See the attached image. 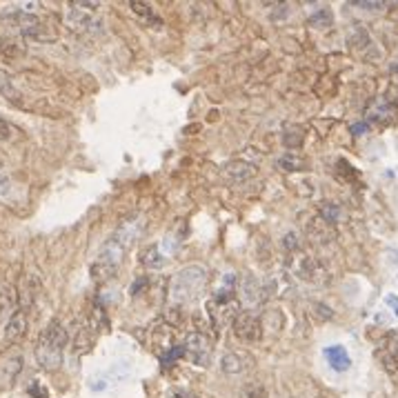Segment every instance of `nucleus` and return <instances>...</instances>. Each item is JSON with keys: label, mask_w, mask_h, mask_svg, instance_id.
I'll use <instances>...</instances> for the list:
<instances>
[{"label": "nucleus", "mask_w": 398, "mask_h": 398, "mask_svg": "<svg viewBox=\"0 0 398 398\" xmlns=\"http://www.w3.org/2000/svg\"><path fill=\"white\" fill-rule=\"evenodd\" d=\"M296 272H298L300 279H305L309 283V281H316V276L320 274V265L314 258H309L307 254H303L296 263Z\"/></svg>", "instance_id": "obj_14"}, {"label": "nucleus", "mask_w": 398, "mask_h": 398, "mask_svg": "<svg viewBox=\"0 0 398 398\" xmlns=\"http://www.w3.org/2000/svg\"><path fill=\"white\" fill-rule=\"evenodd\" d=\"M16 303H18V294H16L14 285L0 283V316H5V314L14 311Z\"/></svg>", "instance_id": "obj_13"}, {"label": "nucleus", "mask_w": 398, "mask_h": 398, "mask_svg": "<svg viewBox=\"0 0 398 398\" xmlns=\"http://www.w3.org/2000/svg\"><path fill=\"white\" fill-rule=\"evenodd\" d=\"M125 251H127V245L114 234L103 245L98 258H96V263L91 265V276H94V279L96 281H110L112 276L116 274V270L120 267V263H123Z\"/></svg>", "instance_id": "obj_4"}, {"label": "nucleus", "mask_w": 398, "mask_h": 398, "mask_svg": "<svg viewBox=\"0 0 398 398\" xmlns=\"http://www.w3.org/2000/svg\"><path fill=\"white\" fill-rule=\"evenodd\" d=\"M234 334L238 341H243L247 345L258 343L263 336V320L256 311L243 309L234 316Z\"/></svg>", "instance_id": "obj_5"}, {"label": "nucleus", "mask_w": 398, "mask_h": 398, "mask_svg": "<svg viewBox=\"0 0 398 398\" xmlns=\"http://www.w3.org/2000/svg\"><path fill=\"white\" fill-rule=\"evenodd\" d=\"M69 343V334L60 323H52L47 327L36 347V356H38V363L47 371H56L63 365V352Z\"/></svg>", "instance_id": "obj_1"}, {"label": "nucleus", "mask_w": 398, "mask_h": 398, "mask_svg": "<svg viewBox=\"0 0 398 398\" xmlns=\"http://www.w3.org/2000/svg\"><path fill=\"white\" fill-rule=\"evenodd\" d=\"M396 114V110L390 105V103H376V105H371L369 107V112H367V118L374 120V123H381V120H392Z\"/></svg>", "instance_id": "obj_16"}, {"label": "nucleus", "mask_w": 398, "mask_h": 398, "mask_svg": "<svg viewBox=\"0 0 398 398\" xmlns=\"http://www.w3.org/2000/svg\"><path fill=\"white\" fill-rule=\"evenodd\" d=\"M378 360L390 374L398 371V332H390L378 347Z\"/></svg>", "instance_id": "obj_8"}, {"label": "nucleus", "mask_w": 398, "mask_h": 398, "mask_svg": "<svg viewBox=\"0 0 398 398\" xmlns=\"http://www.w3.org/2000/svg\"><path fill=\"white\" fill-rule=\"evenodd\" d=\"M129 9L134 11V14L142 20L147 22H154V25H161V20L156 18V11L149 3H140V0H134V3H129Z\"/></svg>", "instance_id": "obj_18"}, {"label": "nucleus", "mask_w": 398, "mask_h": 398, "mask_svg": "<svg viewBox=\"0 0 398 398\" xmlns=\"http://www.w3.org/2000/svg\"><path fill=\"white\" fill-rule=\"evenodd\" d=\"M207 311H209L214 332H221L225 325H227V320L234 318L236 314H238V311H236V305H234V300H232V303H223V300H216V298L207 303Z\"/></svg>", "instance_id": "obj_9"}, {"label": "nucleus", "mask_w": 398, "mask_h": 398, "mask_svg": "<svg viewBox=\"0 0 398 398\" xmlns=\"http://www.w3.org/2000/svg\"><path fill=\"white\" fill-rule=\"evenodd\" d=\"M240 294H243V303H245L247 309L260 305L265 300V296H267V294H265L263 285L258 281H254V279H247L243 283V287H240Z\"/></svg>", "instance_id": "obj_12"}, {"label": "nucleus", "mask_w": 398, "mask_h": 398, "mask_svg": "<svg viewBox=\"0 0 398 398\" xmlns=\"http://www.w3.org/2000/svg\"><path fill=\"white\" fill-rule=\"evenodd\" d=\"M27 327H29L27 314L22 311V309H18V311L11 314L9 320H7V325H5V339H7L9 343H16V341H20V339H25Z\"/></svg>", "instance_id": "obj_10"}, {"label": "nucleus", "mask_w": 398, "mask_h": 398, "mask_svg": "<svg viewBox=\"0 0 398 398\" xmlns=\"http://www.w3.org/2000/svg\"><path fill=\"white\" fill-rule=\"evenodd\" d=\"M307 22H309V27H314V29H327L334 22V14L330 9H318L307 18Z\"/></svg>", "instance_id": "obj_19"}, {"label": "nucleus", "mask_w": 398, "mask_h": 398, "mask_svg": "<svg viewBox=\"0 0 398 398\" xmlns=\"http://www.w3.org/2000/svg\"><path fill=\"white\" fill-rule=\"evenodd\" d=\"M385 305L392 307L394 316L398 318V296H396V294H388V296H385Z\"/></svg>", "instance_id": "obj_24"}, {"label": "nucleus", "mask_w": 398, "mask_h": 398, "mask_svg": "<svg viewBox=\"0 0 398 398\" xmlns=\"http://www.w3.org/2000/svg\"><path fill=\"white\" fill-rule=\"evenodd\" d=\"M325 358H327V363L332 365V369L336 371H347L352 367V358H349L347 349L343 345H330L325 347Z\"/></svg>", "instance_id": "obj_11"}, {"label": "nucleus", "mask_w": 398, "mask_h": 398, "mask_svg": "<svg viewBox=\"0 0 398 398\" xmlns=\"http://www.w3.org/2000/svg\"><path fill=\"white\" fill-rule=\"evenodd\" d=\"M365 129H367V125H356V127H352L354 134H358V131H365Z\"/></svg>", "instance_id": "obj_29"}, {"label": "nucleus", "mask_w": 398, "mask_h": 398, "mask_svg": "<svg viewBox=\"0 0 398 398\" xmlns=\"http://www.w3.org/2000/svg\"><path fill=\"white\" fill-rule=\"evenodd\" d=\"M205 283H207V272L198 265H189V267H183L178 274H174L172 285H170V298L176 305H185L189 300L198 298V294L202 292Z\"/></svg>", "instance_id": "obj_2"}, {"label": "nucleus", "mask_w": 398, "mask_h": 398, "mask_svg": "<svg viewBox=\"0 0 398 398\" xmlns=\"http://www.w3.org/2000/svg\"><path fill=\"white\" fill-rule=\"evenodd\" d=\"M240 398H267V394H265L260 385H245L243 392H240Z\"/></svg>", "instance_id": "obj_22"}, {"label": "nucleus", "mask_w": 398, "mask_h": 398, "mask_svg": "<svg viewBox=\"0 0 398 398\" xmlns=\"http://www.w3.org/2000/svg\"><path fill=\"white\" fill-rule=\"evenodd\" d=\"M9 136H11V127H9L7 120L0 116V140H7Z\"/></svg>", "instance_id": "obj_25"}, {"label": "nucleus", "mask_w": 398, "mask_h": 398, "mask_svg": "<svg viewBox=\"0 0 398 398\" xmlns=\"http://www.w3.org/2000/svg\"><path fill=\"white\" fill-rule=\"evenodd\" d=\"M101 5L98 3H69L65 11V25L71 31H80V34H96L105 29L103 18L96 14V9Z\"/></svg>", "instance_id": "obj_3"}, {"label": "nucleus", "mask_w": 398, "mask_h": 398, "mask_svg": "<svg viewBox=\"0 0 398 398\" xmlns=\"http://www.w3.org/2000/svg\"><path fill=\"white\" fill-rule=\"evenodd\" d=\"M285 247L292 249V251H296V249H298V236H296V234H287V236H285Z\"/></svg>", "instance_id": "obj_28"}, {"label": "nucleus", "mask_w": 398, "mask_h": 398, "mask_svg": "<svg viewBox=\"0 0 398 398\" xmlns=\"http://www.w3.org/2000/svg\"><path fill=\"white\" fill-rule=\"evenodd\" d=\"M22 369V356L18 352H7L0 356V390H7L16 383Z\"/></svg>", "instance_id": "obj_7"}, {"label": "nucleus", "mask_w": 398, "mask_h": 398, "mask_svg": "<svg viewBox=\"0 0 398 398\" xmlns=\"http://www.w3.org/2000/svg\"><path fill=\"white\" fill-rule=\"evenodd\" d=\"M9 191H11V178L3 167H0V196H7Z\"/></svg>", "instance_id": "obj_23"}, {"label": "nucleus", "mask_w": 398, "mask_h": 398, "mask_svg": "<svg viewBox=\"0 0 398 398\" xmlns=\"http://www.w3.org/2000/svg\"><path fill=\"white\" fill-rule=\"evenodd\" d=\"M354 7L365 9V11H381L385 5H383V3H354Z\"/></svg>", "instance_id": "obj_26"}, {"label": "nucleus", "mask_w": 398, "mask_h": 398, "mask_svg": "<svg viewBox=\"0 0 398 398\" xmlns=\"http://www.w3.org/2000/svg\"><path fill=\"white\" fill-rule=\"evenodd\" d=\"M223 174H225V178H229V180H238V183H243V180H247V178L254 176V167L245 165V163H229V165H225Z\"/></svg>", "instance_id": "obj_15"}, {"label": "nucleus", "mask_w": 398, "mask_h": 398, "mask_svg": "<svg viewBox=\"0 0 398 398\" xmlns=\"http://www.w3.org/2000/svg\"><path fill=\"white\" fill-rule=\"evenodd\" d=\"M185 354L191 358V363H196L200 367H207L209 365V358H212V345L209 341L205 339L202 334H189L185 343Z\"/></svg>", "instance_id": "obj_6"}, {"label": "nucleus", "mask_w": 398, "mask_h": 398, "mask_svg": "<svg viewBox=\"0 0 398 398\" xmlns=\"http://www.w3.org/2000/svg\"><path fill=\"white\" fill-rule=\"evenodd\" d=\"M221 365H223L225 374H240L243 371V360H240V356L234 352H227L221 360Z\"/></svg>", "instance_id": "obj_21"}, {"label": "nucleus", "mask_w": 398, "mask_h": 398, "mask_svg": "<svg viewBox=\"0 0 398 398\" xmlns=\"http://www.w3.org/2000/svg\"><path fill=\"white\" fill-rule=\"evenodd\" d=\"M22 50H20V45H18V40L14 38V36H7V34L0 36V54H3L5 58H14Z\"/></svg>", "instance_id": "obj_20"}, {"label": "nucleus", "mask_w": 398, "mask_h": 398, "mask_svg": "<svg viewBox=\"0 0 398 398\" xmlns=\"http://www.w3.org/2000/svg\"><path fill=\"white\" fill-rule=\"evenodd\" d=\"M142 265L145 267H149V270H161L163 265H165V254L161 251V247H147L142 251Z\"/></svg>", "instance_id": "obj_17"}, {"label": "nucleus", "mask_w": 398, "mask_h": 398, "mask_svg": "<svg viewBox=\"0 0 398 398\" xmlns=\"http://www.w3.org/2000/svg\"><path fill=\"white\" fill-rule=\"evenodd\" d=\"M281 167H285L287 172H294V170H300L303 163L300 161H287V159H281Z\"/></svg>", "instance_id": "obj_27"}]
</instances>
